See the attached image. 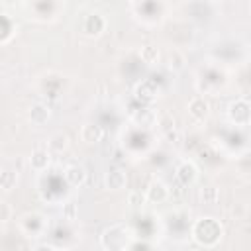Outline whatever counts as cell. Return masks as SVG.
I'll list each match as a JSON object with an SVG mask.
<instances>
[{"label": "cell", "mask_w": 251, "mask_h": 251, "mask_svg": "<svg viewBox=\"0 0 251 251\" xmlns=\"http://www.w3.org/2000/svg\"><path fill=\"white\" fill-rule=\"evenodd\" d=\"M224 235L222 224L216 218H200L194 222L192 226V237L196 243L204 245V247H214L220 243Z\"/></svg>", "instance_id": "6da1fadb"}, {"label": "cell", "mask_w": 251, "mask_h": 251, "mask_svg": "<svg viewBox=\"0 0 251 251\" xmlns=\"http://www.w3.org/2000/svg\"><path fill=\"white\" fill-rule=\"evenodd\" d=\"M100 241L108 251H124L129 243V229L126 226H112L104 229Z\"/></svg>", "instance_id": "7a4b0ae2"}, {"label": "cell", "mask_w": 251, "mask_h": 251, "mask_svg": "<svg viewBox=\"0 0 251 251\" xmlns=\"http://www.w3.org/2000/svg\"><path fill=\"white\" fill-rule=\"evenodd\" d=\"M20 226H22V229H24L27 235L37 237V235L45 229V220H43V216H41V214L31 212V214H25V216L22 218Z\"/></svg>", "instance_id": "3957f363"}, {"label": "cell", "mask_w": 251, "mask_h": 251, "mask_svg": "<svg viewBox=\"0 0 251 251\" xmlns=\"http://www.w3.org/2000/svg\"><path fill=\"white\" fill-rule=\"evenodd\" d=\"M167 198H169V188H167L165 182H161V180L149 182V186H147V190H145V200H149V202H153V204H161V202H165Z\"/></svg>", "instance_id": "277c9868"}, {"label": "cell", "mask_w": 251, "mask_h": 251, "mask_svg": "<svg viewBox=\"0 0 251 251\" xmlns=\"http://www.w3.org/2000/svg\"><path fill=\"white\" fill-rule=\"evenodd\" d=\"M229 120L239 124V126H245L249 122V102L247 100H235L231 106H229Z\"/></svg>", "instance_id": "5b68a950"}, {"label": "cell", "mask_w": 251, "mask_h": 251, "mask_svg": "<svg viewBox=\"0 0 251 251\" xmlns=\"http://www.w3.org/2000/svg\"><path fill=\"white\" fill-rule=\"evenodd\" d=\"M82 29H84V33H86V35H90V37H92V35H100V33L106 29V20H104V16H102V14H98V12H94V14L86 16Z\"/></svg>", "instance_id": "8992f818"}, {"label": "cell", "mask_w": 251, "mask_h": 251, "mask_svg": "<svg viewBox=\"0 0 251 251\" xmlns=\"http://www.w3.org/2000/svg\"><path fill=\"white\" fill-rule=\"evenodd\" d=\"M188 114L198 120V122H204L210 114V104L204 100V96H194L190 102H188Z\"/></svg>", "instance_id": "52a82bcc"}, {"label": "cell", "mask_w": 251, "mask_h": 251, "mask_svg": "<svg viewBox=\"0 0 251 251\" xmlns=\"http://www.w3.org/2000/svg\"><path fill=\"white\" fill-rule=\"evenodd\" d=\"M196 178H198V169H196V165L190 163V161L180 163V167L176 169V180H178L182 186H190Z\"/></svg>", "instance_id": "ba28073f"}, {"label": "cell", "mask_w": 251, "mask_h": 251, "mask_svg": "<svg viewBox=\"0 0 251 251\" xmlns=\"http://www.w3.org/2000/svg\"><path fill=\"white\" fill-rule=\"evenodd\" d=\"M65 180L75 188L82 186L86 182V169L82 165H69L65 169Z\"/></svg>", "instance_id": "9c48e42d"}, {"label": "cell", "mask_w": 251, "mask_h": 251, "mask_svg": "<svg viewBox=\"0 0 251 251\" xmlns=\"http://www.w3.org/2000/svg\"><path fill=\"white\" fill-rule=\"evenodd\" d=\"M126 182H127V175L120 169H112L104 175V184L110 190H122L126 186Z\"/></svg>", "instance_id": "30bf717a"}, {"label": "cell", "mask_w": 251, "mask_h": 251, "mask_svg": "<svg viewBox=\"0 0 251 251\" xmlns=\"http://www.w3.org/2000/svg\"><path fill=\"white\" fill-rule=\"evenodd\" d=\"M49 161H51V153H49L47 149H43V147L33 149V153H31V157H29V165H31V169H35V171L47 169V167H49Z\"/></svg>", "instance_id": "8fae6325"}, {"label": "cell", "mask_w": 251, "mask_h": 251, "mask_svg": "<svg viewBox=\"0 0 251 251\" xmlns=\"http://www.w3.org/2000/svg\"><path fill=\"white\" fill-rule=\"evenodd\" d=\"M104 135V129L98 126V124H84L82 129H80V137L84 143H98Z\"/></svg>", "instance_id": "7c38bea8"}, {"label": "cell", "mask_w": 251, "mask_h": 251, "mask_svg": "<svg viewBox=\"0 0 251 251\" xmlns=\"http://www.w3.org/2000/svg\"><path fill=\"white\" fill-rule=\"evenodd\" d=\"M49 116H51L49 106H45V104H41V102L33 104L31 110H29V120H31V124H35V126H43V124L49 120Z\"/></svg>", "instance_id": "4fadbf2b"}, {"label": "cell", "mask_w": 251, "mask_h": 251, "mask_svg": "<svg viewBox=\"0 0 251 251\" xmlns=\"http://www.w3.org/2000/svg\"><path fill=\"white\" fill-rule=\"evenodd\" d=\"M135 96H137L141 102H153L155 96H157V86H155V82H151V80H143L141 84H137V88H135Z\"/></svg>", "instance_id": "5bb4252c"}, {"label": "cell", "mask_w": 251, "mask_h": 251, "mask_svg": "<svg viewBox=\"0 0 251 251\" xmlns=\"http://www.w3.org/2000/svg\"><path fill=\"white\" fill-rule=\"evenodd\" d=\"M47 147H49V151L63 153V151L69 147V135H67V133H63V131L53 133V135L49 137V141H47Z\"/></svg>", "instance_id": "9a60e30c"}, {"label": "cell", "mask_w": 251, "mask_h": 251, "mask_svg": "<svg viewBox=\"0 0 251 251\" xmlns=\"http://www.w3.org/2000/svg\"><path fill=\"white\" fill-rule=\"evenodd\" d=\"M184 63H186V57L178 51V49H173L169 51V57H167V67L171 71H182L184 69Z\"/></svg>", "instance_id": "2e32d148"}, {"label": "cell", "mask_w": 251, "mask_h": 251, "mask_svg": "<svg viewBox=\"0 0 251 251\" xmlns=\"http://www.w3.org/2000/svg\"><path fill=\"white\" fill-rule=\"evenodd\" d=\"M18 182V173L12 171V169H6V171H0V188L2 190H12Z\"/></svg>", "instance_id": "e0dca14e"}, {"label": "cell", "mask_w": 251, "mask_h": 251, "mask_svg": "<svg viewBox=\"0 0 251 251\" xmlns=\"http://www.w3.org/2000/svg\"><path fill=\"white\" fill-rule=\"evenodd\" d=\"M139 57H141L143 63L153 65V63H157V59H159V49H157L155 45H149V43H147V45H141Z\"/></svg>", "instance_id": "ac0fdd59"}, {"label": "cell", "mask_w": 251, "mask_h": 251, "mask_svg": "<svg viewBox=\"0 0 251 251\" xmlns=\"http://www.w3.org/2000/svg\"><path fill=\"white\" fill-rule=\"evenodd\" d=\"M200 198H202L204 204H216L218 198H220V192H218L216 186L210 184V186H204V188L200 190Z\"/></svg>", "instance_id": "d6986e66"}, {"label": "cell", "mask_w": 251, "mask_h": 251, "mask_svg": "<svg viewBox=\"0 0 251 251\" xmlns=\"http://www.w3.org/2000/svg\"><path fill=\"white\" fill-rule=\"evenodd\" d=\"M133 120L139 122V124H143V126H151L157 120V114L151 108H143V110H139V114L133 116Z\"/></svg>", "instance_id": "ffe728a7"}, {"label": "cell", "mask_w": 251, "mask_h": 251, "mask_svg": "<svg viewBox=\"0 0 251 251\" xmlns=\"http://www.w3.org/2000/svg\"><path fill=\"white\" fill-rule=\"evenodd\" d=\"M157 126H161V129L167 133V131H171V129H175V118H173V114H169V112H165V114H161V116H157Z\"/></svg>", "instance_id": "44dd1931"}, {"label": "cell", "mask_w": 251, "mask_h": 251, "mask_svg": "<svg viewBox=\"0 0 251 251\" xmlns=\"http://www.w3.org/2000/svg\"><path fill=\"white\" fill-rule=\"evenodd\" d=\"M145 202V192H141V190H131L129 194H127V204L129 206H141Z\"/></svg>", "instance_id": "7402d4cb"}, {"label": "cell", "mask_w": 251, "mask_h": 251, "mask_svg": "<svg viewBox=\"0 0 251 251\" xmlns=\"http://www.w3.org/2000/svg\"><path fill=\"white\" fill-rule=\"evenodd\" d=\"M12 218V206L8 202H0V224L8 222Z\"/></svg>", "instance_id": "603a6c76"}, {"label": "cell", "mask_w": 251, "mask_h": 251, "mask_svg": "<svg viewBox=\"0 0 251 251\" xmlns=\"http://www.w3.org/2000/svg\"><path fill=\"white\" fill-rule=\"evenodd\" d=\"M65 216H67L69 220H73V218L76 216V208H75V204H73V202H69V204L65 206Z\"/></svg>", "instance_id": "cb8c5ba5"}, {"label": "cell", "mask_w": 251, "mask_h": 251, "mask_svg": "<svg viewBox=\"0 0 251 251\" xmlns=\"http://www.w3.org/2000/svg\"><path fill=\"white\" fill-rule=\"evenodd\" d=\"M33 251H57L53 245H47V243H41V245H37Z\"/></svg>", "instance_id": "d4e9b609"}]
</instances>
